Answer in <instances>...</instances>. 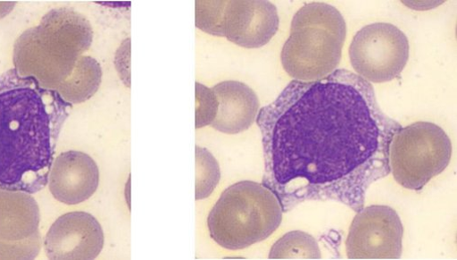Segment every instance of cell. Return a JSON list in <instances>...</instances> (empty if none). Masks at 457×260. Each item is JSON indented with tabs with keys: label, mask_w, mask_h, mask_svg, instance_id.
I'll use <instances>...</instances> for the list:
<instances>
[{
	"label": "cell",
	"mask_w": 457,
	"mask_h": 260,
	"mask_svg": "<svg viewBox=\"0 0 457 260\" xmlns=\"http://www.w3.org/2000/svg\"><path fill=\"white\" fill-rule=\"evenodd\" d=\"M346 23L327 4L304 5L295 15L281 55L286 72L295 81L316 82L337 71L346 39Z\"/></svg>",
	"instance_id": "4"
},
{
	"label": "cell",
	"mask_w": 457,
	"mask_h": 260,
	"mask_svg": "<svg viewBox=\"0 0 457 260\" xmlns=\"http://www.w3.org/2000/svg\"><path fill=\"white\" fill-rule=\"evenodd\" d=\"M40 207L21 190L0 189V259H35L43 246Z\"/></svg>",
	"instance_id": "8"
},
{
	"label": "cell",
	"mask_w": 457,
	"mask_h": 260,
	"mask_svg": "<svg viewBox=\"0 0 457 260\" xmlns=\"http://www.w3.org/2000/svg\"><path fill=\"white\" fill-rule=\"evenodd\" d=\"M227 2H195V27L217 38L223 36V17Z\"/></svg>",
	"instance_id": "17"
},
{
	"label": "cell",
	"mask_w": 457,
	"mask_h": 260,
	"mask_svg": "<svg viewBox=\"0 0 457 260\" xmlns=\"http://www.w3.org/2000/svg\"><path fill=\"white\" fill-rule=\"evenodd\" d=\"M93 39V28L82 14L68 8L53 10L39 26L26 30L16 41L15 70L41 88L57 91Z\"/></svg>",
	"instance_id": "3"
},
{
	"label": "cell",
	"mask_w": 457,
	"mask_h": 260,
	"mask_svg": "<svg viewBox=\"0 0 457 260\" xmlns=\"http://www.w3.org/2000/svg\"><path fill=\"white\" fill-rule=\"evenodd\" d=\"M452 143L440 127L430 122H416L401 128L389 147V167L402 187L421 189L448 166Z\"/></svg>",
	"instance_id": "6"
},
{
	"label": "cell",
	"mask_w": 457,
	"mask_h": 260,
	"mask_svg": "<svg viewBox=\"0 0 457 260\" xmlns=\"http://www.w3.org/2000/svg\"><path fill=\"white\" fill-rule=\"evenodd\" d=\"M100 172L96 161L80 151H68L54 159L48 180L54 197L69 205L89 199L97 190Z\"/></svg>",
	"instance_id": "12"
},
{
	"label": "cell",
	"mask_w": 457,
	"mask_h": 260,
	"mask_svg": "<svg viewBox=\"0 0 457 260\" xmlns=\"http://www.w3.org/2000/svg\"><path fill=\"white\" fill-rule=\"evenodd\" d=\"M49 259H96L104 246L97 219L87 212H70L51 226L45 239Z\"/></svg>",
	"instance_id": "10"
},
{
	"label": "cell",
	"mask_w": 457,
	"mask_h": 260,
	"mask_svg": "<svg viewBox=\"0 0 457 260\" xmlns=\"http://www.w3.org/2000/svg\"><path fill=\"white\" fill-rule=\"evenodd\" d=\"M284 213L280 199L268 186L243 180L221 193L207 226L219 246L239 250L270 238L281 225Z\"/></svg>",
	"instance_id": "5"
},
{
	"label": "cell",
	"mask_w": 457,
	"mask_h": 260,
	"mask_svg": "<svg viewBox=\"0 0 457 260\" xmlns=\"http://www.w3.org/2000/svg\"><path fill=\"white\" fill-rule=\"evenodd\" d=\"M71 108L15 69L0 75V189L35 194L46 187Z\"/></svg>",
	"instance_id": "2"
},
{
	"label": "cell",
	"mask_w": 457,
	"mask_h": 260,
	"mask_svg": "<svg viewBox=\"0 0 457 260\" xmlns=\"http://www.w3.org/2000/svg\"><path fill=\"white\" fill-rule=\"evenodd\" d=\"M212 90L218 99V113L210 125L215 130L236 135L248 130L257 121L261 104L257 94L246 84L228 80Z\"/></svg>",
	"instance_id": "13"
},
{
	"label": "cell",
	"mask_w": 457,
	"mask_h": 260,
	"mask_svg": "<svg viewBox=\"0 0 457 260\" xmlns=\"http://www.w3.org/2000/svg\"><path fill=\"white\" fill-rule=\"evenodd\" d=\"M279 24L278 9L270 2H227L223 36L238 46L258 49L272 40Z\"/></svg>",
	"instance_id": "11"
},
{
	"label": "cell",
	"mask_w": 457,
	"mask_h": 260,
	"mask_svg": "<svg viewBox=\"0 0 457 260\" xmlns=\"http://www.w3.org/2000/svg\"><path fill=\"white\" fill-rule=\"evenodd\" d=\"M218 99L212 89L195 83V129L211 125L218 113Z\"/></svg>",
	"instance_id": "18"
},
{
	"label": "cell",
	"mask_w": 457,
	"mask_h": 260,
	"mask_svg": "<svg viewBox=\"0 0 457 260\" xmlns=\"http://www.w3.org/2000/svg\"><path fill=\"white\" fill-rule=\"evenodd\" d=\"M403 227L395 209L370 205L356 213L346 239L350 259H398L403 251Z\"/></svg>",
	"instance_id": "9"
},
{
	"label": "cell",
	"mask_w": 457,
	"mask_h": 260,
	"mask_svg": "<svg viewBox=\"0 0 457 260\" xmlns=\"http://www.w3.org/2000/svg\"><path fill=\"white\" fill-rule=\"evenodd\" d=\"M257 122L263 184L284 212L308 200L361 210L370 186L390 174L389 147L402 128L382 112L371 84L347 70L316 82L292 81Z\"/></svg>",
	"instance_id": "1"
},
{
	"label": "cell",
	"mask_w": 457,
	"mask_h": 260,
	"mask_svg": "<svg viewBox=\"0 0 457 260\" xmlns=\"http://www.w3.org/2000/svg\"><path fill=\"white\" fill-rule=\"evenodd\" d=\"M220 180V165L206 148L195 147V200L207 198Z\"/></svg>",
	"instance_id": "16"
},
{
	"label": "cell",
	"mask_w": 457,
	"mask_h": 260,
	"mask_svg": "<svg viewBox=\"0 0 457 260\" xmlns=\"http://www.w3.org/2000/svg\"><path fill=\"white\" fill-rule=\"evenodd\" d=\"M410 55L406 36L387 23H375L361 29L349 48L355 74L375 84L390 82L404 70Z\"/></svg>",
	"instance_id": "7"
},
{
	"label": "cell",
	"mask_w": 457,
	"mask_h": 260,
	"mask_svg": "<svg viewBox=\"0 0 457 260\" xmlns=\"http://www.w3.org/2000/svg\"><path fill=\"white\" fill-rule=\"evenodd\" d=\"M129 53H130V39L129 38L128 40L124 41L121 47L118 50V52L116 54L115 64H116L117 71L120 73V78L122 79L124 83L126 84V82L128 81L129 85L130 86V81L127 78V74L129 77H130V71H128V70H129V68L127 67V66L129 67V64H127V61H130V56L126 58V55Z\"/></svg>",
	"instance_id": "19"
},
{
	"label": "cell",
	"mask_w": 457,
	"mask_h": 260,
	"mask_svg": "<svg viewBox=\"0 0 457 260\" xmlns=\"http://www.w3.org/2000/svg\"><path fill=\"white\" fill-rule=\"evenodd\" d=\"M317 239L302 231L285 234L272 247L270 258H321Z\"/></svg>",
	"instance_id": "15"
},
{
	"label": "cell",
	"mask_w": 457,
	"mask_h": 260,
	"mask_svg": "<svg viewBox=\"0 0 457 260\" xmlns=\"http://www.w3.org/2000/svg\"><path fill=\"white\" fill-rule=\"evenodd\" d=\"M17 4L0 3V20L7 17L15 8Z\"/></svg>",
	"instance_id": "20"
},
{
	"label": "cell",
	"mask_w": 457,
	"mask_h": 260,
	"mask_svg": "<svg viewBox=\"0 0 457 260\" xmlns=\"http://www.w3.org/2000/svg\"><path fill=\"white\" fill-rule=\"evenodd\" d=\"M102 78L103 71L99 63L90 56H81L71 75L56 92L71 105L83 104L97 93Z\"/></svg>",
	"instance_id": "14"
}]
</instances>
